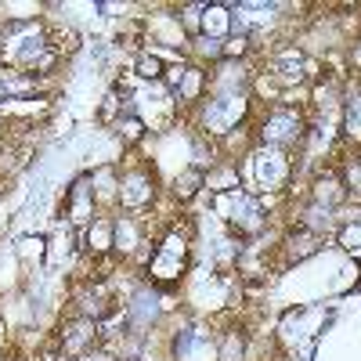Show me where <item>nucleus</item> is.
Wrapping results in <instances>:
<instances>
[{
    "label": "nucleus",
    "mask_w": 361,
    "mask_h": 361,
    "mask_svg": "<svg viewBox=\"0 0 361 361\" xmlns=\"http://www.w3.org/2000/svg\"><path fill=\"white\" fill-rule=\"evenodd\" d=\"M185 257H188V243L180 238V231L166 235L163 246H156L152 257H148V279H156V282H173L180 271H185Z\"/></svg>",
    "instance_id": "obj_1"
},
{
    "label": "nucleus",
    "mask_w": 361,
    "mask_h": 361,
    "mask_svg": "<svg viewBox=\"0 0 361 361\" xmlns=\"http://www.w3.org/2000/svg\"><path fill=\"white\" fill-rule=\"evenodd\" d=\"M260 134H264L267 145H275V148L296 145L300 137H304V116H300L293 105H271Z\"/></svg>",
    "instance_id": "obj_2"
},
{
    "label": "nucleus",
    "mask_w": 361,
    "mask_h": 361,
    "mask_svg": "<svg viewBox=\"0 0 361 361\" xmlns=\"http://www.w3.org/2000/svg\"><path fill=\"white\" fill-rule=\"evenodd\" d=\"M246 102L238 94H221V98H209L206 105V134H228L235 130V123L243 119Z\"/></svg>",
    "instance_id": "obj_3"
},
{
    "label": "nucleus",
    "mask_w": 361,
    "mask_h": 361,
    "mask_svg": "<svg viewBox=\"0 0 361 361\" xmlns=\"http://www.w3.org/2000/svg\"><path fill=\"white\" fill-rule=\"evenodd\" d=\"M69 333H62V350L66 357H87V350L98 343V322L90 318H76L66 325Z\"/></svg>",
    "instance_id": "obj_4"
},
{
    "label": "nucleus",
    "mask_w": 361,
    "mask_h": 361,
    "mask_svg": "<svg viewBox=\"0 0 361 361\" xmlns=\"http://www.w3.org/2000/svg\"><path fill=\"white\" fill-rule=\"evenodd\" d=\"M137 246H141V224L134 217H119L112 228V250L130 257V253H137Z\"/></svg>",
    "instance_id": "obj_5"
},
{
    "label": "nucleus",
    "mask_w": 361,
    "mask_h": 361,
    "mask_svg": "<svg viewBox=\"0 0 361 361\" xmlns=\"http://www.w3.org/2000/svg\"><path fill=\"white\" fill-rule=\"evenodd\" d=\"M112 221H102V217H94V224H90V231H87V250L94 253V257H105L109 250H112Z\"/></svg>",
    "instance_id": "obj_6"
},
{
    "label": "nucleus",
    "mask_w": 361,
    "mask_h": 361,
    "mask_svg": "<svg viewBox=\"0 0 361 361\" xmlns=\"http://www.w3.org/2000/svg\"><path fill=\"white\" fill-rule=\"evenodd\" d=\"M202 185H206V173H202V170H185V173L173 180V195H177L180 202H192Z\"/></svg>",
    "instance_id": "obj_7"
},
{
    "label": "nucleus",
    "mask_w": 361,
    "mask_h": 361,
    "mask_svg": "<svg viewBox=\"0 0 361 361\" xmlns=\"http://www.w3.org/2000/svg\"><path fill=\"white\" fill-rule=\"evenodd\" d=\"M228 25H231V15H224V8H217V4L202 8V33H214V40H221L217 33H224Z\"/></svg>",
    "instance_id": "obj_8"
},
{
    "label": "nucleus",
    "mask_w": 361,
    "mask_h": 361,
    "mask_svg": "<svg viewBox=\"0 0 361 361\" xmlns=\"http://www.w3.org/2000/svg\"><path fill=\"white\" fill-rule=\"evenodd\" d=\"M134 69H137V76H141V80H152V83H159V80H163V73H166V69H163V62H159L156 54H141Z\"/></svg>",
    "instance_id": "obj_9"
},
{
    "label": "nucleus",
    "mask_w": 361,
    "mask_h": 361,
    "mask_svg": "<svg viewBox=\"0 0 361 361\" xmlns=\"http://www.w3.org/2000/svg\"><path fill=\"white\" fill-rule=\"evenodd\" d=\"M119 137H123V141H130V145H137L141 137H145V123H141V119L134 116V112H127L123 119H119Z\"/></svg>",
    "instance_id": "obj_10"
},
{
    "label": "nucleus",
    "mask_w": 361,
    "mask_h": 361,
    "mask_svg": "<svg viewBox=\"0 0 361 361\" xmlns=\"http://www.w3.org/2000/svg\"><path fill=\"white\" fill-rule=\"evenodd\" d=\"M343 246L361 260V221H354L350 228H343Z\"/></svg>",
    "instance_id": "obj_11"
},
{
    "label": "nucleus",
    "mask_w": 361,
    "mask_h": 361,
    "mask_svg": "<svg viewBox=\"0 0 361 361\" xmlns=\"http://www.w3.org/2000/svg\"><path fill=\"white\" fill-rule=\"evenodd\" d=\"M221 361H243V340H238V336H228Z\"/></svg>",
    "instance_id": "obj_12"
}]
</instances>
